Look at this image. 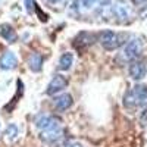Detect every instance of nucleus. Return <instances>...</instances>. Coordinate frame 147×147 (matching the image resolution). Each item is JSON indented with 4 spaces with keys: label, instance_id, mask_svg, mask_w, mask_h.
<instances>
[{
    "label": "nucleus",
    "instance_id": "nucleus-3",
    "mask_svg": "<svg viewBox=\"0 0 147 147\" xmlns=\"http://www.w3.org/2000/svg\"><path fill=\"white\" fill-rule=\"evenodd\" d=\"M97 40V34H93V32H88V31H81L78 32L72 40V46L75 50L78 52H84Z\"/></svg>",
    "mask_w": 147,
    "mask_h": 147
},
{
    "label": "nucleus",
    "instance_id": "nucleus-17",
    "mask_svg": "<svg viewBox=\"0 0 147 147\" xmlns=\"http://www.w3.org/2000/svg\"><path fill=\"white\" fill-rule=\"evenodd\" d=\"M24 5H25V9H27V12L28 13H32V12L35 10V2L34 0H24Z\"/></svg>",
    "mask_w": 147,
    "mask_h": 147
},
{
    "label": "nucleus",
    "instance_id": "nucleus-13",
    "mask_svg": "<svg viewBox=\"0 0 147 147\" xmlns=\"http://www.w3.org/2000/svg\"><path fill=\"white\" fill-rule=\"evenodd\" d=\"M74 65V53L71 52H65L60 55L59 60H57V69L59 71H69Z\"/></svg>",
    "mask_w": 147,
    "mask_h": 147
},
{
    "label": "nucleus",
    "instance_id": "nucleus-16",
    "mask_svg": "<svg viewBox=\"0 0 147 147\" xmlns=\"http://www.w3.org/2000/svg\"><path fill=\"white\" fill-rule=\"evenodd\" d=\"M113 13L119 18V19H124L128 16V12H127V6L122 5L121 2H118L115 6H113Z\"/></svg>",
    "mask_w": 147,
    "mask_h": 147
},
{
    "label": "nucleus",
    "instance_id": "nucleus-11",
    "mask_svg": "<svg viewBox=\"0 0 147 147\" xmlns=\"http://www.w3.org/2000/svg\"><path fill=\"white\" fill-rule=\"evenodd\" d=\"M0 35H2V38L5 41H7L9 44H13V43L18 41V34L10 24H2V25H0Z\"/></svg>",
    "mask_w": 147,
    "mask_h": 147
},
{
    "label": "nucleus",
    "instance_id": "nucleus-18",
    "mask_svg": "<svg viewBox=\"0 0 147 147\" xmlns=\"http://www.w3.org/2000/svg\"><path fill=\"white\" fill-rule=\"evenodd\" d=\"M140 124H141L143 127H147V107L143 109V112H141V115H140Z\"/></svg>",
    "mask_w": 147,
    "mask_h": 147
},
{
    "label": "nucleus",
    "instance_id": "nucleus-9",
    "mask_svg": "<svg viewBox=\"0 0 147 147\" xmlns=\"http://www.w3.org/2000/svg\"><path fill=\"white\" fill-rule=\"evenodd\" d=\"M18 66V56L13 52H5L0 57V69L2 71H10V69H15Z\"/></svg>",
    "mask_w": 147,
    "mask_h": 147
},
{
    "label": "nucleus",
    "instance_id": "nucleus-2",
    "mask_svg": "<svg viewBox=\"0 0 147 147\" xmlns=\"http://www.w3.org/2000/svg\"><path fill=\"white\" fill-rule=\"evenodd\" d=\"M97 41H99L102 44V47L105 49V50H116L118 47L124 46V35L121 34H116L113 31L110 30H105V31H100L99 34H97Z\"/></svg>",
    "mask_w": 147,
    "mask_h": 147
},
{
    "label": "nucleus",
    "instance_id": "nucleus-8",
    "mask_svg": "<svg viewBox=\"0 0 147 147\" xmlns=\"http://www.w3.org/2000/svg\"><path fill=\"white\" fill-rule=\"evenodd\" d=\"M60 124H62V121H60L59 116L49 115V113H40L34 121L35 128H38L40 131L47 129V128H53V127H59Z\"/></svg>",
    "mask_w": 147,
    "mask_h": 147
},
{
    "label": "nucleus",
    "instance_id": "nucleus-1",
    "mask_svg": "<svg viewBox=\"0 0 147 147\" xmlns=\"http://www.w3.org/2000/svg\"><path fill=\"white\" fill-rule=\"evenodd\" d=\"M141 53H143V43H141V40L132 38L124 46L122 53L116 57V60H119L122 65L129 63V62H132V60H136V59H140Z\"/></svg>",
    "mask_w": 147,
    "mask_h": 147
},
{
    "label": "nucleus",
    "instance_id": "nucleus-4",
    "mask_svg": "<svg viewBox=\"0 0 147 147\" xmlns=\"http://www.w3.org/2000/svg\"><path fill=\"white\" fill-rule=\"evenodd\" d=\"M68 85H69L68 77L62 75V74H56V75L50 80V82L47 84L46 94L47 96H56L59 93H62L65 88H68Z\"/></svg>",
    "mask_w": 147,
    "mask_h": 147
},
{
    "label": "nucleus",
    "instance_id": "nucleus-20",
    "mask_svg": "<svg viewBox=\"0 0 147 147\" xmlns=\"http://www.w3.org/2000/svg\"><path fill=\"white\" fill-rule=\"evenodd\" d=\"M49 3H52V5H56V3H60L62 0H47Z\"/></svg>",
    "mask_w": 147,
    "mask_h": 147
},
{
    "label": "nucleus",
    "instance_id": "nucleus-14",
    "mask_svg": "<svg viewBox=\"0 0 147 147\" xmlns=\"http://www.w3.org/2000/svg\"><path fill=\"white\" fill-rule=\"evenodd\" d=\"M122 103H124V106L128 109V110H134L137 109V102H136V97H134V93L132 90H127V93L124 94V99H122Z\"/></svg>",
    "mask_w": 147,
    "mask_h": 147
},
{
    "label": "nucleus",
    "instance_id": "nucleus-6",
    "mask_svg": "<svg viewBox=\"0 0 147 147\" xmlns=\"http://www.w3.org/2000/svg\"><path fill=\"white\" fill-rule=\"evenodd\" d=\"M63 134H65V129L62 128V125L47 128V129L40 131V140L44 144H56L63 138Z\"/></svg>",
    "mask_w": 147,
    "mask_h": 147
},
{
    "label": "nucleus",
    "instance_id": "nucleus-10",
    "mask_svg": "<svg viewBox=\"0 0 147 147\" xmlns=\"http://www.w3.org/2000/svg\"><path fill=\"white\" fill-rule=\"evenodd\" d=\"M136 97V102L138 107H147V85L144 84H137L131 88Z\"/></svg>",
    "mask_w": 147,
    "mask_h": 147
},
{
    "label": "nucleus",
    "instance_id": "nucleus-12",
    "mask_svg": "<svg viewBox=\"0 0 147 147\" xmlns=\"http://www.w3.org/2000/svg\"><path fill=\"white\" fill-rule=\"evenodd\" d=\"M43 63H44V57L40 53H31L28 57V68L32 72H41L43 69Z\"/></svg>",
    "mask_w": 147,
    "mask_h": 147
},
{
    "label": "nucleus",
    "instance_id": "nucleus-5",
    "mask_svg": "<svg viewBox=\"0 0 147 147\" xmlns=\"http://www.w3.org/2000/svg\"><path fill=\"white\" fill-rule=\"evenodd\" d=\"M128 65H129L128 66V74L134 81H141L147 75V62H146V59H143V57L136 59V60H132V62H129Z\"/></svg>",
    "mask_w": 147,
    "mask_h": 147
},
{
    "label": "nucleus",
    "instance_id": "nucleus-15",
    "mask_svg": "<svg viewBox=\"0 0 147 147\" xmlns=\"http://www.w3.org/2000/svg\"><path fill=\"white\" fill-rule=\"evenodd\" d=\"M18 132H19V129H18V125H16V124H9V125L6 127L5 136H6V138H7L9 141H13V140L18 137Z\"/></svg>",
    "mask_w": 147,
    "mask_h": 147
},
{
    "label": "nucleus",
    "instance_id": "nucleus-19",
    "mask_svg": "<svg viewBox=\"0 0 147 147\" xmlns=\"http://www.w3.org/2000/svg\"><path fill=\"white\" fill-rule=\"evenodd\" d=\"M96 3V0H81V5L85 7V9H91Z\"/></svg>",
    "mask_w": 147,
    "mask_h": 147
},
{
    "label": "nucleus",
    "instance_id": "nucleus-7",
    "mask_svg": "<svg viewBox=\"0 0 147 147\" xmlns=\"http://www.w3.org/2000/svg\"><path fill=\"white\" fill-rule=\"evenodd\" d=\"M72 105H74V97L69 93H59V94L53 96L52 107L56 113H62L65 110L71 109Z\"/></svg>",
    "mask_w": 147,
    "mask_h": 147
}]
</instances>
